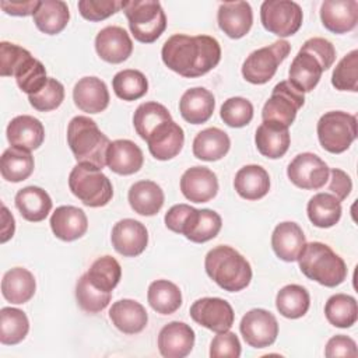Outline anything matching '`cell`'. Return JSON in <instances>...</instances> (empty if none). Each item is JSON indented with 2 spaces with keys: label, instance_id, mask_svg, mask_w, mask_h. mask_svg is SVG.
Instances as JSON below:
<instances>
[{
  "label": "cell",
  "instance_id": "6da1fadb",
  "mask_svg": "<svg viewBox=\"0 0 358 358\" xmlns=\"http://www.w3.org/2000/svg\"><path fill=\"white\" fill-rule=\"evenodd\" d=\"M161 56L168 69L182 77L194 78L204 76L220 63L221 46L208 35L175 34L165 41Z\"/></svg>",
  "mask_w": 358,
  "mask_h": 358
},
{
  "label": "cell",
  "instance_id": "7a4b0ae2",
  "mask_svg": "<svg viewBox=\"0 0 358 358\" xmlns=\"http://www.w3.org/2000/svg\"><path fill=\"white\" fill-rule=\"evenodd\" d=\"M207 275L222 289L238 292L246 288L252 280L249 262L234 248L218 245L208 250L204 259Z\"/></svg>",
  "mask_w": 358,
  "mask_h": 358
},
{
  "label": "cell",
  "instance_id": "3957f363",
  "mask_svg": "<svg viewBox=\"0 0 358 358\" xmlns=\"http://www.w3.org/2000/svg\"><path fill=\"white\" fill-rule=\"evenodd\" d=\"M67 143L78 164H91L99 169L106 165L109 138L88 116H74L67 126Z\"/></svg>",
  "mask_w": 358,
  "mask_h": 358
},
{
  "label": "cell",
  "instance_id": "277c9868",
  "mask_svg": "<svg viewBox=\"0 0 358 358\" xmlns=\"http://www.w3.org/2000/svg\"><path fill=\"white\" fill-rule=\"evenodd\" d=\"M301 271L324 287H337L347 278L345 262L326 243H306L298 257Z\"/></svg>",
  "mask_w": 358,
  "mask_h": 358
},
{
  "label": "cell",
  "instance_id": "5b68a950",
  "mask_svg": "<svg viewBox=\"0 0 358 358\" xmlns=\"http://www.w3.org/2000/svg\"><path fill=\"white\" fill-rule=\"evenodd\" d=\"M69 187L71 193L88 207L106 206L112 196L113 187L109 178L102 169L91 164H77L69 175Z\"/></svg>",
  "mask_w": 358,
  "mask_h": 358
},
{
  "label": "cell",
  "instance_id": "8992f818",
  "mask_svg": "<svg viewBox=\"0 0 358 358\" xmlns=\"http://www.w3.org/2000/svg\"><path fill=\"white\" fill-rule=\"evenodd\" d=\"M122 8L127 17L129 28L134 39L141 43H152L166 28V17L159 1H122Z\"/></svg>",
  "mask_w": 358,
  "mask_h": 358
},
{
  "label": "cell",
  "instance_id": "52a82bcc",
  "mask_svg": "<svg viewBox=\"0 0 358 358\" xmlns=\"http://www.w3.org/2000/svg\"><path fill=\"white\" fill-rule=\"evenodd\" d=\"M316 130L320 145L331 154H340L357 138V117L343 110H330L319 119Z\"/></svg>",
  "mask_w": 358,
  "mask_h": 358
},
{
  "label": "cell",
  "instance_id": "ba28073f",
  "mask_svg": "<svg viewBox=\"0 0 358 358\" xmlns=\"http://www.w3.org/2000/svg\"><path fill=\"white\" fill-rule=\"evenodd\" d=\"M303 92L295 88L289 81H280L273 88L271 96L263 106V122L288 129L294 123L296 112L303 106Z\"/></svg>",
  "mask_w": 358,
  "mask_h": 358
},
{
  "label": "cell",
  "instance_id": "9c48e42d",
  "mask_svg": "<svg viewBox=\"0 0 358 358\" xmlns=\"http://www.w3.org/2000/svg\"><path fill=\"white\" fill-rule=\"evenodd\" d=\"M291 45L284 39L275 41L268 46L252 52L242 66L243 78L257 85L268 83L274 77L278 66L287 59Z\"/></svg>",
  "mask_w": 358,
  "mask_h": 358
},
{
  "label": "cell",
  "instance_id": "30bf717a",
  "mask_svg": "<svg viewBox=\"0 0 358 358\" xmlns=\"http://www.w3.org/2000/svg\"><path fill=\"white\" fill-rule=\"evenodd\" d=\"M303 20L302 8L291 0H266L260 7V21L268 32L285 38L296 34Z\"/></svg>",
  "mask_w": 358,
  "mask_h": 358
},
{
  "label": "cell",
  "instance_id": "8fae6325",
  "mask_svg": "<svg viewBox=\"0 0 358 358\" xmlns=\"http://www.w3.org/2000/svg\"><path fill=\"white\" fill-rule=\"evenodd\" d=\"M287 175L295 186L306 190H317L329 180L330 169L316 154L302 152L289 162Z\"/></svg>",
  "mask_w": 358,
  "mask_h": 358
},
{
  "label": "cell",
  "instance_id": "7c38bea8",
  "mask_svg": "<svg viewBox=\"0 0 358 358\" xmlns=\"http://www.w3.org/2000/svg\"><path fill=\"white\" fill-rule=\"evenodd\" d=\"M239 330L246 344L253 348H266L275 341L278 323L271 312L256 308L243 315Z\"/></svg>",
  "mask_w": 358,
  "mask_h": 358
},
{
  "label": "cell",
  "instance_id": "4fadbf2b",
  "mask_svg": "<svg viewBox=\"0 0 358 358\" xmlns=\"http://www.w3.org/2000/svg\"><path fill=\"white\" fill-rule=\"evenodd\" d=\"M190 317L200 326L215 331H227L232 327L235 313L229 302L222 298L206 296L190 306Z\"/></svg>",
  "mask_w": 358,
  "mask_h": 358
},
{
  "label": "cell",
  "instance_id": "5bb4252c",
  "mask_svg": "<svg viewBox=\"0 0 358 358\" xmlns=\"http://www.w3.org/2000/svg\"><path fill=\"white\" fill-rule=\"evenodd\" d=\"M112 246L126 257L141 255L148 243V231L144 224L133 218L117 221L112 228Z\"/></svg>",
  "mask_w": 358,
  "mask_h": 358
},
{
  "label": "cell",
  "instance_id": "9a60e30c",
  "mask_svg": "<svg viewBox=\"0 0 358 358\" xmlns=\"http://www.w3.org/2000/svg\"><path fill=\"white\" fill-rule=\"evenodd\" d=\"M95 50L102 60L117 64L129 59L133 52V42L126 29L117 25H109L98 32Z\"/></svg>",
  "mask_w": 358,
  "mask_h": 358
},
{
  "label": "cell",
  "instance_id": "2e32d148",
  "mask_svg": "<svg viewBox=\"0 0 358 358\" xmlns=\"http://www.w3.org/2000/svg\"><path fill=\"white\" fill-rule=\"evenodd\" d=\"M180 192L193 203H207L218 192L217 175L206 166H192L180 178Z\"/></svg>",
  "mask_w": 358,
  "mask_h": 358
},
{
  "label": "cell",
  "instance_id": "e0dca14e",
  "mask_svg": "<svg viewBox=\"0 0 358 358\" xmlns=\"http://www.w3.org/2000/svg\"><path fill=\"white\" fill-rule=\"evenodd\" d=\"M194 345V331L183 322L165 324L158 334V350L165 358H185Z\"/></svg>",
  "mask_w": 358,
  "mask_h": 358
},
{
  "label": "cell",
  "instance_id": "ac0fdd59",
  "mask_svg": "<svg viewBox=\"0 0 358 358\" xmlns=\"http://www.w3.org/2000/svg\"><path fill=\"white\" fill-rule=\"evenodd\" d=\"M320 20L333 34H345L358 22L357 0H324L320 6Z\"/></svg>",
  "mask_w": 358,
  "mask_h": 358
},
{
  "label": "cell",
  "instance_id": "d6986e66",
  "mask_svg": "<svg viewBox=\"0 0 358 358\" xmlns=\"http://www.w3.org/2000/svg\"><path fill=\"white\" fill-rule=\"evenodd\" d=\"M217 21L227 36L239 39L250 31L253 11L248 1H225L218 7Z\"/></svg>",
  "mask_w": 358,
  "mask_h": 358
},
{
  "label": "cell",
  "instance_id": "ffe728a7",
  "mask_svg": "<svg viewBox=\"0 0 358 358\" xmlns=\"http://www.w3.org/2000/svg\"><path fill=\"white\" fill-rule=\"evenodd\" d=\"M145 141L155 159L168 161L180 152L185 143V133L178 123L169 120L159 124Z\"/></svg>",
  "mask_w": 358,
  "mask_h": 358
},
{
  "label": "cell",
  "instance_id": "44dd1931",
  "mask_svg": "<svg viewBox=\"0 0 358 358\" xmlns=\"http://www.w3.org/2000/svg\"><path fill=\"white\" fill-rule=\"evenodd\" d=\"M6 134L11 147H18L29 152L39 148L45 140L43 124L29 115H21L11 119Z\"/></svg>",
  "mask_w": 358,
  "mask_h": 358
},
{
  "label": "cell",
  "instance_id": "7402d4cb",
  "mask_svg": "<svg viewBox=\"0 0 358 358\" xmlns=\"http://www.w3.org/2000/svg\"><path fill=\"white\" fill-rule=\"evenodd\" d=\"M73 99L83 112L99 113L109 105V91L101 78L94 76L83 77L74 85Z\"/></svg>",
  "mask_w": 358,
  "mask_h": 358
},
{
  "label": "cell",
  "instance_id": "603a6c76",
  "mask_svg": "<svg viewBox=\"0 0 358 358\" xmlns=\"http://www.w3.org/2000/svg\"><path fill=\"white\" fill-rule=\"evenodd\" d=\"M50 228L56 238L71 242L81 238L88 229L85 213L74 206H60L50 217Z\"/></svg>",
  "mask_w": 358,
  "mask_h": 358
},
{
  "label": "cell",
  "instance_id": "cb8c5ba5",
  "mask_svg": "<svg viewBox=\"0 0 358 358\" xmlns=\"http://www.w3.org/2000/svg\"><path fill=\"white\" fill-rule=\"evenodd\" d=\"M221 227L222 220L218 213L208 208L197 210L193 207L182 225L180 234L192 242L203 243L215 238Z\"/></svg>",
  "mask_w": 358,
  "mask_h": 358
},
{
  "label": "cell",
  "instance_id": "d4e9b609",
  "mask_svg": "<svg viewBox=\"0 0 358 358\" xmlns=\"http://www.w3.org/2000/svg\"><path fill=\"white\" fill-rule=\"evenodd\" d=\"M306 245L302 228L292 221L278 224L271 235V246L277 257L284 262H296Z\"/></svg>",
  "mask_w": 358,
  "mask_h": 358
},
{
  "label": "cell",
  "instance_id": "484cf974",
  "mask_svg": "<svg viewBox=\"0 0 358 358\" xmlns=\"http://www.w3.org/2000/svg\"><path fill=\"white\" fill-rule=\"evenodd\" d=\"M144 157L140 147L131 140H115L106 152V165L119 175H131L140 171Z\"/></svg>",
  "mask_w": 358,
  "mask_h": 358
},
{
  "label": "cell",
  "instance_id": "4316f807",
  "mask_svg": "<svg viewBox=\"0 0 358 358\" xmlns=\"http://www.w3.org/2000/svg\"><path fill=\"white\" fill-rule=\"evenodd\" d=\"M214 108V95L203 87H194L185 91L179 101V112L182 117L192 124L207 122L211 117Z\"/></svg>",
  "mask_w": 358,
  "mask_h": 358
},
{
  "label": "cell",
  "instance_id": "83f0119b",
  "mask_svg": "<svg viewBox=\"0 0 358 358\" xmlns=\"http://www.w3.org/2000/svg\"><path fill=\"white\" fill-rule=\"evenodd\" d=\"M113 326L126 334H136L145 329L148 315L145 308L133 299H120L109 309Z\"/></svg>",
  "mask_w": 358,
  "mask_h": 358
},
{
  "label": "cell",
  "instance_id": "f1b7e54d",
  "mask_svg": "<svg viewBox=\"0 0 358 358\" xmlns=\"http://www.w3.org/2000/svg\"><path fill=\"white\" fill-rule=\"evenodd\" d=\"M236 193L246 200H259L270 190V176L260 165L242 166L234 179Z\"/></svg>",
  "mask_w": 358,
  "mask_h": 358
},
{
  "label": "cell",
  "instance_id": "f546056e",
  "mask_svg": "<svg viewBox=\"0 0 358 358\" xmlns=\"http://www.w3.org/2000/svg\"><path fill=\"white\" fill-rule=\"evenodd\" d=\"M134 213L145 217L155 215L164 206V192L152 180H138L130 186L127 194Z\"/></svg>",
  "mask_w": 358,
  "mask_h": 358
},
{
  "label": "cell",
  "instance_id": "4dcf8cb0",
  "mask_svg": "<svg viewBox=\"0 0 358 358\" xmlns=\"http://www.w3.org/2000/svg\"><path fill=\"white\" fill-rule=\"evenodd\" d=\"M15 207L21 217L31 222L43 221L52 210L50 196L38 186H27L15 194Z\"/></svg>",
  "mask_w": 358,
  "mask_h": 358
},
{
  "label": "cell",
  "instance_id": "1f68e13d",
  "mask_svg": "<svg viewBox=\"0 0 358 358\" xmlns=\"http://www.w3.org/2000/svg\"><path fill=\"white\" fill-rule=\"evenodd\" d=\"M36 289L34 274L24 267H14L8 270L1 280L3 296L15 305L28 302Z\"/></svg>",
  "mask_w": 358,
  "mask_h": 358
},
{
  "label": "cell",
  "instance_id": "d6a6232c",
  "mask_svg": "<svg viewBox=\"0 0 358 358\" xmlns=\"http://www.w3.org/2000/svg\"><path fill=\"white\" fill-rule=\"evenodd\" d=\"M323 69L320 63L308 52L299 49L289 66V83L301 92L312 91L320 81Z\"/></svg>",
  "mask_w": 358,
  "mask_h": 358
},
{
  "label": "cell",
  "instance_id": "836d02e7",
  "mask_svg": "<svg viewBox=\"0 0 358 358\" xmlns=\"http://www.w3.org/2000/svg\"><path fill=\"white\" fill-rule=\"evenodd\" d=\"M231 140L218 127H208L199 131L193 140V154L201 161H218L229 151Z\"/></svg>",
  "mask_w": 358,
  "mask_h": 358
},
{
  "label": "cell",
  "instance_id": "e575fe53",
  "mask_svg": "<svg viewBox=\"0 0 358 358\" xmlns=\"http://www.w3.org/2000/svg\"><path fill=\"white\" fill-rule=\"evenodd\" d=\"M289 140L288 129L267 122H263L255 134V143L259 152L270 159L281 158L288 151Z\"/></svg>",
  "mask_w": 358,
  "mask_h": 358
},
{
  "label": "cell",
  "instance_id": "d590c367",
  "mask_svg": "<svg viewBox=\"0 0 358 358\" xmlns=\"http://www.w3.org/2000/svg\"><path fill=\"white\" fill-rule=\"evenodd\" d=\"M32 17L41 32L56 35L66 28L70 20V11L67 4L62 0H43Z\"/></svg>",
  "mask_w": 358,
  "mask_h": 358
},
{
  "label": "cell",
  "instance_id": "8d00e7d4",
  "mask_svg": "<svg viewBox=\"0 0 358 358\" xmlns=\"http://www.w3.org/2000/svg\"><path fill=\"white\" fill-rule=\"evenodd\" d=\"M309 221L317 228H330L341 218V203L331 193H317L306 207Z\"/></svg>",
  "mask_w": 358,
  "mask_h": 358
},
{
  "label": "cell",
  "instance_id": "74e56055",
  "mask_svg": "<svg viewBox=\"0 0 358 358\" xmlns=\"http://www.w3.org/2000/svg\"><path fill=\"white\" fill-rule=\"evenodd\" d=\"M34 157L29 151L18 147L7 148L0 161V172L3 179L8 182H21L31 176L34 172Z\"/></svg>",
  "mask_w": 358,
  "mask_h": 358
},
{
  "label": "cell",
  "instance_id": "f35d334b",
  "mask_svg": "<svg viewBox=\"0 0 358 358\" xmlns=\"http://www.w3.org/2000/svg\"><path fill=\"white\" fill-rule=\"evenodd\" d=\"M147 299L150 306L161 315H171L182 305V294L176 284L168 280H157L150 284Z\"/></svg>",
  "mask_w": 358,
  "mask_h": 358
},
{
  "label": "cell",
  "instance_id": "ab89813d",
  "mask_svg": "<svg viewBox=\"0 0 358 358\" xmlns=\"http://www.w3.org/2000/svg\"><path fill=\"white\" fill-rule=\"evenodd\" d=\"M310 305L309 292L298 284H289L282 287L275 296L277 310L288 319L302 317Z\"/></svg>",
  "mask_w": 358,
  "mask_h": 358
},
{
  "label": "cell",
  "instance_id": "60d3db41",
  "mask_svg": "<svg viewBox=\"0 0 358 358\" xmlns=\"http://www.w3.org/2000/svg\"><path fill=\"white\" fill-rule=\"evenodd\" d=\"M324 315L336 327H351L358 319V306L354 296L347 294L331 295L324 305Z\"/></svg>",
  "mask_w": 358,
  "mask_h": 358
},
{
  "label": "cell",
  "instance_id": "b9f144b4",
  "mask_svg": "<svg viewBox=\"0 0 358 358\" xmlns=\"http://www.w3.org/2000/svg\"><path fill=\"white\" fill-rule=\"evenodd\" d=\"M29 330L27 315L17 308H1L0 310V343L14 345L21 343Z\"/></svg>",
  "mask_w": 358,
  "mask_h": 358
},
{
  "label": "cell",
  "instance_id": "7bdbcfd3",
  "mask_svg": "<svg viewBox=\"0 0 358 358\" xmlns=\"http://www.w3.org/2000/svg\"><path fill=\"white\" fill-rule=\"evenodd\" d=\"M172 120L169 110L158 102H144L138 105L133 115V124L137 134L147 140V137L162 123Z\"/></svg>",
  "mask_w": 358,
  "mask_h": 358
},
{
  "label": "cell",
  "instance_id": "ee69618b",
  "mask_svg": "<svg viewBox=\"0 0 358 358\" xmlns=\"http://www.w3.org/2000/svg\"><path fill=\"white\" fill-rule=\"evenodd\" d=\"M112 87L117 98L123 101H136L147 94L148 81L141 71L126 69L115 74Z\"/></svg>",
  "mask_w": 358,
  "mask_h": 358
},
{
  "label": "cell",
  "instance_id": "f6af8a7d",
  "mask_svg": "<svg viewBox=\"0 0 358 358\" xmlns=\"http://www.w3.org/2000/svg\"><path fill=\"white\" fill-rule=\"evenodd\" d=\"M76 298L78 306L87 313H98L103 310L112 298V292H106L95 287L87 273H84L76 285Z\"/></svg>",
  "mask_w": 358,
  "mask_h": 358
},
{
  "label": "cell",
  "instance_id": "bcb514c9",
  "mask_svg": "<svg viewBox=\"0 0 358 358\" xmlns=\"http://www.w3.org/2000/svg\"><path fill=\"white\" fill-rule=\"evenodd\" d=\"M87 275L95 287L106 292H112V289L120 281L122 267L115 257L102 256V257H98L91 264L90 270L87 271Z\"/></svg>",
  "mask_w": 358,
  "mask_h": 358
},
{
  "label": "cell",
  "instance_id": "7dc6e473",
  "mask_svg": "<svg viewBox=\"0 0 358 358\" xmlns=\"http://www.w3.org/2000/svg\"><path fill=\"white\" fill-rule=\"evenodd\" d=\"M17 85L20 90L28 95L36 94L43 88L48 81L45 66L32 55H29L14 73Z\"/></svg>",
  "mask_w": 358,
  "mask_h": 358
},
{
  "label": "cell",
  "instance_id": "c3c4849f",
  "mask_svg": "<svg viewBox=\"0 0 358 358\" xmlns=\"http://www.w3.org/2000/svg\"><path fill=\"white\" fill-rule=\"evenodd\" d=\"M331 84L338 91H358V50L347 53L334 67Z\"/></svg>",
  "mask_w": 358,
  "mask_h": 358
},
{
  "label": "cell",
  "instance_id": "681fc988",
  "mask_svg": "<svg viewBox=\"0 0 358 358\" xmlns=\"http://www.w3.org/2000/svg\"><path fill=\"white\" fill-rule=\"evenodd\" d=\"M220 116L229 127H243L253 117V105L246 98L232 96L222 103Z\"/></svg>",
  "mask_w": 358,
  "mask_h": 358
},
{
  "label": "cell",
  "instance_id": "f907efd6",
  "mask_svg": "<svg viewBox=\"0 0 358 358\" xmlns=\"http://www.w3.org/2000/svg\"><path fill=\"white\" fill-rule=\"evenodd\" d=\"M64 99V87L56 78H48L46 84L36 94L28 95L29 103L39 112H49L62 105Z\"/></svg>",
  "mask_w": 358,
  "mask_h": 358
},
{
  "label": "cell",
  "instance_id": "816d5d0a",
  "mask_svg": "<svg viewBox=\"0 0 358 358\" xmlns=\"http://www.w3.org/2000/svg\"><path fill=\"white\" fill-rule=\"evenodd\" d=\"M122 8V1L116 0H80L78 11L88 21H102Z\"/></svg>",
  "mask_w": 358,
  "mask_h": 358
},
{
  "label": "cell",
  "instance_id": "f5cc1de1",
  "mask_svg": "<svg viewBox=\"0 0 358 358\" xmlns=\"http://www.w3.org/2000/svg\"><path fill=\"white\" fill-rule=\"evenodd\" d=\"M29 55L31 53L27 49L15 43L3 41L0 43V76L1 77L14 76L15 70Z\"/></svg>",
  "mask_w": 358,
  "mask_h": 358
},
{
  "label": "cell",
  "instance_id": "db71d44e",
  "mask_svg": "<svg viewBox=\"0 0 358 358\" xmlns=\"http://www.w3.org/2000/svg\"><path fill=\"white\" fill-rule=\"evenodd\" d=\"M301 50L310 53L322 66L323 71L329 70L336 60V49L333 43L324 38H310L305 41Z\"/></svg>",
  "mask_w": 358,
  "mask_h": 358
},
{
  "label": "cell",
  "instance_id": "11a10c76",
  "mask_svg": "<svg viewBox=\"0 0 358 358\" xmlns=\"http://www.w3.org/2000/svg\"><path fill=\"white\" fill-rule=\"evenodd\" d=\"M241 355V343L235 333L227 330L217 333L210 345L211 358H238Z\"/></svg>",
  "mask_w": 358,
  "mask_h": 358
},
{
  "label": "cell",
  "instance_id": "9f6ffc18",
  "mask_svg": "<svg viewBox=\"0 0 358 358\" xmlns=\"http://www.w3.org/2000/svg\"><path fill=\"white\" fill-rule=\"evenodd\" d=\"M324 355L327 358H336V357L355 358L358 355L357 344L351 337H347L344 334H337L327 341L324 348Z\"/></svg>",
  "mask_w": 358,
  "mask_h": 358
},
{
  "label": "cell",
  "instance_id": "6f0895ef",
  "mask_svg": "<svg viewBox=\"0 0 358 358\" xmlns=\"http://www.w3.org/2000/svg\"><path fill=\"white\" fill-rule=\"evenodd\" d=\"M330 183H329V190L331 194H334L340 201L347 199V196L351 193L352 189V182L351 178L341 169L333 168L330 171Z\"/></svg>",
  "mask_w": 358,
  "mask_h": 358
},
{
  "label": "cell",
  "instance_id": "680465c9",
  "mask_svg": "<svg viewBox=\"0 0 358 358\" xmlns=\"http://www.w3.org/2000/svg\"><path fill=\"white\" fill-rule=\"evenodd\" d=\"M192 206L189 204H175L172 206L166 214H165V225L168 229H171L172 232L180 234L182 231V225L187 217V214L192 211Z\"/></svg>",
  "mask_w": 358,
  "mask_h": 358
},
{
  "label": "cell",
  "instance_id": "91938a15",
  "mask_svg": "<svg viewBox=\"0 0 358 358\" xmlns=\"http://www.w3.org/2000/svg\"><path fill=\"white\" fill-rule=\"evenodd\" d=\"M39 0H29V1H0V7L10 15L27 17L34 15L36 8L39 7Z\"/></svg>",
  "mask_w": 358,
  "mask_h": 358
},
{
  "label": "cell",
  "instance_id": "94428289",
  "mask_svg": "<svg viewBox=\"0 0 358 358\" xmlns=\"http://www.w3.org/2000/svg\"><path fill=\"white\" fill-rule=\"evenodd\" d=\"M1 236H0V242L4 243L7 242L10 238H13L14 235V229H15V221L14 217L10 214L8 208L3 204L1 206Z\"/></svg>",
  "mask_w": 358,
  "mask_h": 358
}]
</instances>
